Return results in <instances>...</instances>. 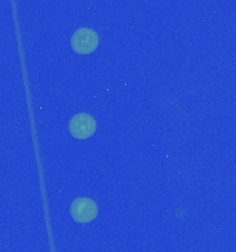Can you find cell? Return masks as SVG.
Wrapping results in <instances>:
<instances>
[{"instance_id":"cell-3","label":"cell","mask_w":236,"mask_h":252,"mask_svg":"<svg viewBox=\"0 0 236 252\" xmlns=\"http://www.w3.org/2000/svg\"><path fill=\"white\" fill-rule=\"evenodd\" d=\"M71 216L78 223H89L98 216V205L90 198H77L71 205Z\"/></svg>"},{"instance_id":"cell-2","label":"cell","mask_w":236,"mask_h":252,"mask_svg":"<svg viewBox=\"0 0 236 252\" xmlns=\"http://www.w3.org/2000/svg\"><path fill=\"white\" fill-rule=\"evenodd\" d=\"M70 132L78 139H86L92 137L96 131V122L88 113H78L71 119L68 124Z\"/></svg>"},{"instance_id":"cell-1","label":"cell","mask_w":236,"mask_h":252,"mask_svg":"<svg viewBox=\"0 0 236 252\" xmlns=\"http://www.w3.org/2000/svg\"><path fill=\"white\" fill-rule=\"evenodd\" d=\"M99 35L90 28H79L74 32L71 38L73 49L79 55H88L98 48Z\"/></svg>"}]
</instances>
